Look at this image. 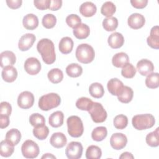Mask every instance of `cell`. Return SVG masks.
Instances as JSON below:
<instances>
[{"label": "cell", "instance_id": "1f68e13d", "mask_svg": "<svg viewBox=\"0 0 159 159\" xmlns=\"http://www.w3.org/2000/svg\"><path fill=\"white\" fill-rule=\"evenodd\" d=\"M159 128L150 132L146 136V143L152 147H157L159 145Z\"/></svg>", "mask_w": 159, "mask_h": 159}, {"label": "cell", "instance_id": "4316f807", "mask_svg": "<svg viewBox=\"0 0 159 159\" xmlns=\"http://www.w3.org/2000/svg\"><path fill=\"white\" fill-rule=\"evenodd\" d=\"M64 115L60 111H57L53 112L48 118L49 124L55 128L61 126L63 124Z\"/></svg>", "mask_w": 159, "mask_h": 159}, {"label": "cell", "instance_id": "9a60e30c", "mask_svg": "<svg viewBox=\"0 0 159 159\" xmlns=\"http://www.w3.org/2000/svg\"><path fill=\"white\" fill-rule=\"evenodd\" d=\"M66 142L67 139L62 132L53 133L50 139V144L57 148L63 147L66 144Z\"/></svg>", "mask_w": 159, "mask_h": 159}, {"label": "cell", "instance_id": "ee69618b", "mask_svg": "<svg viewBox=\"0 0 159 159\" xmlns=\"http://www.w3.org/2000/svg\"><path fill=\"white\" fill-rule=\"evenodd\" d=\"M29 122L31 125L35 127L39 125H45V119L42 115L39 113H34L30 116Z\"/></svg>", "mask_w": 159, "mask_h": 159}, {"label": "cell", "instance_id": "7a4b0ae2", "mask_svg": "<svg viewBox=\"0 0 159 159\" xmlns=\"http://www.w3.org/2000/svg\"><path fill=\"white\" fill-rule=\"evenodd\" d=\"M75 55L78 61L84 64H88L94 60L95 52L94 50L90 45L88 43H81L77 47Z\"/></svg>", "mask_w": 159, "mask_h": 159}, {"label": "cell", "instance_id": "52a82bcc", "mask_svg": "<svg viewBox=\"0 0 159 159\" xmlns=\"http://www.w3.org/2000/svg\"><path fill=\"white\" fill-rule=\"evenodd\" d=\"M21 152L25 158H35L39 155L40 149L35 142L32 140H27L22 145Z\"/></svg>", "mask_w": 159, "mask_h": 159}, {"label": "cell", "instance_id": "7dc6e473", "mask_svg": "<svg viewBox=\"0 0 159 159\" xmlns=\"http://www.w3.org/2000/svg\"><path fill=\"white\" fill-rule=\"evenodd\" d=\"M51 0H35L34 4L35 6L40 10L49 9Z\"/></svg>", "mask_w": 159, "mask_h": 159}, {"label": "cell", "instance_id": "ac0fdd59", "mask_svg": "<svg viewBox=\"0 0 159 159\" xmlns=\"http://www.w3.org/2000/svg\"><path fill=\"white\" fill-rule=\"evenodd\" d=\"M16 61L15 54L9 50L4 51L1 53V67L4 68L7 66H12Z\"/></svg>", "mask_w": 159, "mask_h": 159}, {"label": "cell", "instance_id": "ba28073f", "mask_svg": "<svg viewBox=\"0 0 159 159\" xmlns=\"http://www.w3.org/2000/svg\"><path fill=\"white\" fill-rule=\"evenodd\" d=\"M83 148L80 142H71L65 150V154L69 159H78L82 156Z\"/></svg>", "mask_w": 159, "mask_h": 159}, {"label": "cell", "instance_id": "d6986e66", "mask_svg": "<svg viewBox=\"0 0 159 159\" xmlns=\"http://www.w3.org/2000/svg\"><path fill=\"white\" fill-rule=\"evenodd\" d=\"M107 42L111 48H119L124 45V38L120 33L114 32L109 36Z\"/></svg>", "mask_w": 159, "mask_h": 159}, {"label": "cell", "instance_id": "e0dca14e", "mask_svg": "<svg viewBox=\"0 0 159 159\" xmlns=\"http://www.w3.org/2000/svg\"><path fill=\"white\" fill-rule=\"evenodd\" d=\"M124 87L123 83L117 78H112L109 80L107 84V88L109 92L114 96H118Z\"/></svg>", "mask_w": 159, "mask_h": 159}, {"label": "cell", "instance_id": "836d02e7", "mask_svg": "<svg viewBox=\"0 0 159 159\" xmlns=\"http://www.w3.org/2000/svg\"><path fill=\"white\" fill-rule=\"evenodd\" d=\"M49 129L47 126L45 125H39L35 127L33 129V134L39 140H45L48 135Z\"/></svg>", "mask_w": 159, "mask_h": 159}, {"label": "cell", "instance_id": "4dcf8cb0", "mask_svg": "<svg viewBox=\"0 0 159 159\" xmlns=\"http://www.w3.org/2000/svg\"><path fill=\"white\" fill-rule=\"evenodd\" d=\"M47 76L50 81L52 83L57 84L62 81L63 74L62 71L59 68H53L48 71Z\"/></svg>", "mask_w": 159, "mask_h": 159}, {"label": "cell", "instance_id": "8992f818", "mask_svg": "<svg viewBox=\"0 0 159 159\" xmlns=\"http://www.w3.org/2000/svg\"><path fill=\"white\" fill-rule=\"evenodd\" d=\"M91 117L96 123H102L107 118V114L102 104L99 102H94L92 106L88 111Z\"/></svg>", "mask_w": 159, "mask_h": 159}, {"label": "cell", "instance_id": "d4e9b609", "mask_svg": "<svg viewBox=\"0 0 159 159\" xmlns=\"http://www.w3.org/2000/svg\"><path fill=\"white\" fill-rule=\"evenodd\" d=\"M73 41L70 37H63L59 42V50L63 54L70 53L73 48Z\"/></svg>", "mask_w": 159, "mask_h": 159}, {"label": "cell", "instance_id": "83f0119b", "mask_svg": "<svg viewBox=\"0 0 159 159\" xmlns=\"http://www.w3.org/2000/svg\"><path fill=\"white\" fill-rule=\"evenodd\" d=\"M134 92L130 87L124 86L122 89L117 96L118 100L122 103H129L133 98Z\"/></svg>", "mask_w": 159, "mask_h": 159}, {"label": "cell", "instance_id": "e575fe53", "mask_svg": "<svg viewBox=\"0 0 159 159\" xmlns=\"http://www.w3.org/2000/svg\"><path fill=\"white\" fill-rule=\"evenodd\" d=\"M102 151L96 145H90L87 148L86 158L87 159H99L101 157Z\"/></svg>", "mask_w": 159, "mask_h": 159}, {"label": "cell", "instance_id": "681fc988", "mask_svg": "<svg viewBox=\"0 0 159 159\" xmlns=\"http://www.w3.org/2000/svg\"><path fill=\"white\" fill-rule=\"evenodd\" d=\"M6 3L7 6L12 9H16L20 7L22 5V0H7Z\"/></svg>", "mask_w": 159, "mask_h": 159}, {"label": "cell", "instance_id": "3957f363", "mask_svg": "<svg viewBox=\"0 0 159 159\" xmlns=\"http://www.w3.org/2000/svg\"><path fill=\"white\" fill-rule=\"evenodd\" d=\"M155 122V117L150 114L136 115L132 119L133 127L139 130L150 129L154 125Z\"/></svg>", "mask_w": 159, "mask_h": 159}, {"label": "cell", "instance_id": "d6a6232c", "mask_svg": "<svg viewBox=\"0 0 159 159\" xmlns=\"http://www.w3.org/2000/svg\"><path fill=\"white\" fill-rule=\"evenodd\" d=\"M66 73L70 77L76 78L82 74L83 68L77 63H71L66 66Z\"/></svg>", "mask_w": 159, "mask_h": 159}, {"label": "cell", "instance_id": "30bf717a", "mask_svg": "<svg viewBox=\"0 0 159 159\" xmlns=\"http://www.w3.org/2000/svg\"><path fill=\"white\" fill-rule=\"evenodd\" d=\"M25 71L30 75L38 74L41 70V64L39 60L35 57L28 58L24 63Z\"/></svg>", "mask_w": 159, "mask_h": 159}, {"label": "cell", "instance_id": "b9f144b4", "mask_svg": "<svg viewBox=\"0 0 159 159\" xmlns=\"http://www.w3.org/2000/svg\"><path fill=\"white\" fill-rule=\"evenodd\" d=\"M42 23L46 29H52L57 23V18L52 14H47L43 17Z\"/></svg>", "mask_w": 159, "mask_h": 159}, {"label": "cell", "instance_id": "f907efd6", "mask_svg": "<svg viewBox=\"0 0 159 159\" xmlns=\"http://www.w3.org/2000/svg\"><path fill=\"white\" fill-rule=\"evenodd\" d=\"M62 5V1L61 0H51L49 9L52 11L58 10Z\"/></svg>", "mask_w": 159, "mask_h": 159}, {"label": "cell", "instance_id": "cb8c5ba5", "mask_svg": "<svg viewBox=\"0 0 159 159\" xmlns=\"http://www.w3.org/2000/svg\"><path fill=\"white\" fill-rule=\"evenodd\" d=\"M129 57L128 55L124 52H119L116 53L112 58V65L117 68H122L125 64L129 63Z\"/></svg>", "mask_w": 159, "mask_h": 159}, {"label": "cell", "instance_id": "603a6c76", "mask_svg": "<svg viewBox=\"0 0 159 159\" xmlns=\"http://www.w3.org/2000/svg\"><path fill=\"white\" fill-rule=\"evenodd\" d=\"M23 26L27 30H34L38 27V17L33 14H28L25 15L22 20Z\"/></svg>", "mask_w": 159, "mask_h": 159}, {"label": "cell", "instance_id": "4fadbf2b", "mask_svg": "<svg viewBox=\"0 0 159 159\" xmlns=\"http://www.w3.org/2000/svg\"><path fill=\"white\" fill-rule=\"evenodd\" d=\"M127 23L129 27L132 29H139L144 25L145 23V19L141 14L134 13L129 17Z\"/></svg>", "mask_w": 159, "mask_h": 159}, {"label": "cell", "instance_id": "db71d44e", "mask_svg": "<svg viewBox=\"0 0 159 159\" xmlns=\"http://www.w3.org/2000/svg\"><path fill=\"white\" fill-rule=\"evenodd\" d=\"M42 158H56V157L51 153H45L42 157Z\"/></svg>", "mask_w": 159, "mask_h": 159}, {"label": "cell", "instance_id": "7402d4cb", "mask_svg": "<svg viewBox=\"0 0 159 159\" xmlns=\"http://www.w3.org/2000/svg\"><path fill=\"white\" fill-rule=\"evenodd\" d=\"M73 34L78 39H84L87 38L90 33V29L88 25L81 23L73 28Z\"/></svg>", "mask_w": 159, "mask_h": 159}, {"label": "cell", "instance_id": "60d3db41", "mask_svg": "<svg viewBox=\"0 0 159 159\" xmlns=\"http://www.w3.org/2000/svg\"><path fill=\"white\" fill-rule=\"evenodd\" d=\"M114 127L119 130L124 129L128 124L127 117L124 114H119L116 116L113 120Z\"/></svg>", "mask_w": 159, "mask_h": 159}, {"label": "cell", "instance_id": "74e56055", "mask_svg": "<svg viewBox=\"0 0 159 159\" xmlns=\"http://www.w3.org/2000/svg\"><path fill=\"white\" fill-rule=\"evenodd\" d=\"M102 26L106 31H114L118 26V20L115 17H106L102 21Z\"/></svg>", "mask_w": 159, "mask_h": 159}, {"label": "cell", "instance_id": "ab89813d", "mask_svg": "<svg viewBox=\"0 0 159 159\" xmlns=\"http://www.w3.org/2000/svg\"><path fill=\"white\" fill-rule=\"evenodd\" d=\"M93 101L88 98L81 97L76 102V106L80 110L88 111L93 104Z\"/></svg>", "mask_w": 159, "mask_h": 159}, {"label": "cell", "instance_id": "c3c4849f", "mask_svg": "<svg viewBox=\"0 0 159 159\" xmlns=\"http://www.w3.org/2000/svg\"><path fill=\"white\" fill-rule=\"evenodd\" d=\"M130 3L136 9H143L147 5V0H131Z\"/></svg>", "mask_w": 159, "mask_h": 159}, {"label": "cell", "instance_id": "816d5d0a", "mask_svg": "<svg viewBox=\"0 0 159 159\" xmlns=\"http://www.w3.org/2000/svg\"><path fill=\"white\" fill-rule=\"evenodd\" d=\"M9 116L6 115L0 114V127L1 129H4L7 127L9 124Z\"/></svg>", "mask_w": 159, "mask_h": 159}, {"label": "cell", "instance_id": "484cf974", "mask_svg": "<svg viewBox=\"0 0 159 159\" xmlns=\"http://www.w3.org/2000/svg\"><path fill=\"white\" fill-rule=\"evenodd\" d=\"M21 139V134L17 129H11L6 134V140L13 146L19 143Z\"/></svg>", "mask_w": 159, "mask_h": 159}, {"label": "cell", "instance_id": "277c9868", "mask_svg": "<svg viewBox=\"0 0 159 159\" xmlns=\"http://www.w3.org/2000/svg\"><path fill=\"white\" fill-rule=\"evenodd\" d=\"M61 102L60 96L55 93H48L41 96L39 100V108L45 111L58 107Z\"/></svg>", "mask_w": 159, "mask_h": 159}, {"label": "cell", "instance_id": "f5cc1de1", "mask_svg": "<svg viewBox=\"0 0 159 159\" xmlns=\"http://www.w3.org/2000/svg\"><path fill=\"white\" fill-rule=\"evenodd\" d=\"M134 157V156L132 155V154L130 152H124L121 154V155L119 157V158L120 159H125V158H127V159H130V158H132L133 159Z\"/></svg>", "mask_w": 159, "mask_h": 159}, {"label": "cell", "instance_id": "7c38bea8", "mask_svg": "<svg viewBox=\"0 0 159 159\" xmlns=\"http://www.w3.org/2000/svg\"><path fill=\"white\" fill-rule=\"evenodd\" d=\"M36 39L35 35L33 34H25L23 35L19 39L18 47L21 51L28 50L31 48Z\"/></svg>", "mask_w": 159, "mask_h": 159}, {"label": "cell", "instance_id": "f6af8a7d", "mask_svg": "<svg viewBox=\"0 0 159 159\" xmlns=\"http://www.w3.org/2000/svg\"><path fill=\"white\" fill-rule=\"evenodd\" d=\"M66 23L69 27L73 29L78 24L81 23V19L76 14H70L66 17Z\"/></svg>", "mask_w": 159, "mask_h": 159}, {"label": "cell", "instance_id": "2e32d148", "mask_svg": "<svg viewBox=\"0 0 159 159\" xmlns=\"http://www.w3.org/2000/svg\"><path fill=\"white\" fill-rule=\"evenodd\" d=\"M148 45L152 48H159V28L158 25L153 26L150 30V35L147 39Z\"/></svg>", "mask_w": 159, "mask_h": 159}, {"label": "cell", "instance_id": "6da1fadb", "mask_svg": "<svg viewBox=\"0 0 159 159\" xmlns=\"http://www.w3.org/2000/svg\"><path fill=\"white\" fill-rule=\"evenodd\" d=\"M37 50L41 55L43 61L48 65L52 64L56 60L53 42L48 39H42L37 45Z\"/></svg>", "mask_w": 159, "mask_h": 159}, {"label": "cell", "instance_id": "f35d334b", "mask_svg": "<svg viewBox=\"0 0 159 159\" xmlns=\"http://www.w3.org/2000/svg\"><path fill=\"white\" fill-rule=\"evenodd\" d=\"M14 150V146L6 140H2L0 143V154L2 157H9L12 155Z\"/></svg>", "mask_w": 159, "mask_h": 159}, {"label": "cell", "instance_id": "d590c367", "mask_svg": "<svg viewBox=\"0 0 159 159\" xmlns=\"http://www.w3.org/2000/svg\"><path fill=\"white\" fill-rule=\"evenodd\" d=\"M159 74L158 73H151L148 75L145 79V85L150 89L157 88L159 86Z\"/></svg>", "mask_w": 159, "mask_h": 159}, {"label": "cell", "instance_id": "bcb514c9", "mask_svg": "<svg viewBox=\"0 0 159 159\" xmlns=\"http://www.w3.org/2000/svg\"><path fill=\"white\" fill-rule=\"evenodd\" d=\"M12 112L11 105L6 101H3L0 104V114L9 116Z\"/></svg>", "mask_w": 159, "mask_h": 159}, {"label": "cell", "instance_id": "f1b7e54d", "mask_svg": "<svg viewBox=\"0 0 159 159\" xmlns=\"http://www.w3.org/2000/svg\"><path fill=\"white\" fill-rule=\"evenodd\" d=\"M89 92L92 97L94 98H101L104 94V89L101 83L96 82L89 86Z\"/></svg>", "mask_w": 159, "mask_h": 159}, {"label": "cell", "instance_id": "8d00e7d4", "mask_svg": "<svg viewBox=\"0 0 159 159\" xmlns=\"http://www.w3.org/2000/svg\"><path fill=\"white\" fill-rule=\"evenodd\" d=\"M116 11V7L115 4L111 1L105 2L101 6V12L104 16L107 17H112Z\"/></svg>", "mask_w": 159, "mask_h": 159}, {"label": "cell", "instance_id": "ffe728a7", "mask_svg": "<svg viewBox=\"0 0 159 159\" xmlns=\"http://www.w3.org/2000/svg\"><path fill=\"white\" fill-rule=\"evenodd\" d=\"M1 75L4 81L7 83H12L16 80L17 71L14 66H7L3 68Z\"/></svg>", "mask_w": 159, "mask_h": 159}, {"label": "cell", "instance_id": "44dd1931", "mask_svg": "<svg viewBox=\"0 0 159 159\" xmlns=\"http://www.w3.org/2000/svg\"><path fill=\"white\" fill-rule=\"evenodd\" d=\"M97 11L96 5L90 1H86L81 4L80 7V12L84 17H91L94 16Z\"/></svg>", "mask_w": 159, "mask_h": 159}, {"label": "cell", "instance_id": "5bb4252c", "mask_svg": "<svg viewBox=\"0 0 159 159\" xmlns=\"http://www.w3.org/2000/svg\"><path fill=\"white\" fill-rule=\"evenodd\" d=\"M137 69L142 76H147L153 72L154 65L153 63L147 59H142L137 64Z\"/></svg>", "mask_w": 159, "mask_h": 159}, {"label": "cell", "instance_id": "9c48e42d", "mask_svg": "<svg viewBox=\"0 0 159 159\" xmlns=\"http://www.w3.org/2000/svg\"><path fill=\"white\" fill-rule=\"evenodd\" d=\"M34 102V94L28 91L22 92L17 98V104L22 109L30 108Z\"/></svg>", "mask_w": 159, "mask_h": 159}, {"label": "cell", "instance_id": "f546056e", "mask_svg": "<svg viewBox=\"0 0 159 159\" xmlns=\"http://www.w3.org/2000/svg\"><path fill=\"white\" fill-rule=\"evenodd\" d=\"M107 135V130L106 127L99 126L96 127L91 133L92 139L97 142L103 140Z\"/></svg>", "mask_w": 159, "mask_h": 159}, {"label": "cell", "instance_id": "8fae6325", "mask_svg": "<svg viewBox=\"0 0 159 159\" xmlns=\"http://www.w3.org/2000/svg\"><path fill=\"white\" fill-rule=\"evenodd\" d=\"M127 143V137L122 133H115L112 135L110 139V144L115 150L124 148Z\"/></svg>", "mask_w": 159, "mask_h": 159}, {"label": "cell", "instance_id": "5b68a950", "mask_svg": "<svg viewBox=\"0 0 159 159\" xmlns=\"http://www.w3.org/2000/svg\"><path fill=\"white\" fill-rule=\"evenodd\" d=\"M68 132L73 137H80L82 135L84 127L81 119L77 116H71L66 120Z\"/></svg>", "mask_w": 159, "mask_h": 159}, {"label": "cell", "instance_id": "7bdbcfd3", "mask_svg": "<svg viewBox=\"0 0 159 159\" xmlns=\"http://www.w3.org/2000/svg\"><path fill=\"white\" fill-rule=\"evenodd\" d=\"M121 74L124 78H132L136 74V69L133 65L130 63H127L122 67Z\"/></svg>", "mask_w": 159, "mask_h": 159}]
</instances>
